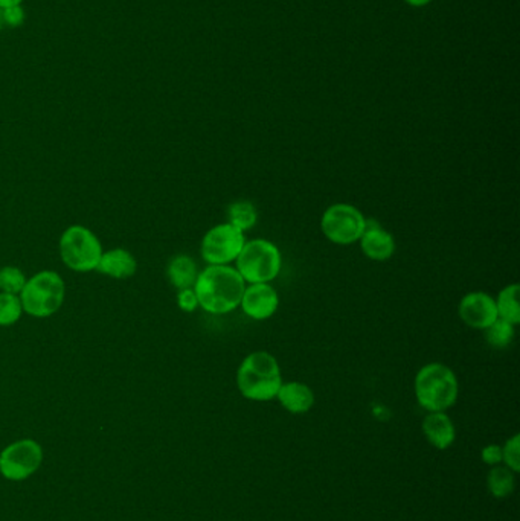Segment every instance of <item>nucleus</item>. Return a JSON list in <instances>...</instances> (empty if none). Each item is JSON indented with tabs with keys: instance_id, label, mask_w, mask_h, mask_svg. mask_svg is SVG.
<instances>
[{
	"instance_id": "c85d7f7f",
	"label": "nucleus",
	"mask_w": 520,
	"mask_h": 521,
	"mask_svg": "<svg viewBox=\"0 0 520 521\" xmlns=\"http://www.w3.org/2000/svg\"><path fill=\"white\" fill-rule=\"evenodd\" d=\"M2 22H4V20H2V13H0V25H2Z\"/></svg>"
},
{
	"instance_id": "393cba45",
	"label": "nucleus",
	"mask_w": 520,
	"mask_h": 521,
	"mask_svg": "<svg viewBox=\"0 0 520 521\" xmlns=\"http://www.w3.org/2000/svg\"><path fill=\"white\" fill-rule=\"evenodd\" d=\"M481 457L487 466H497L502 462V446L496 444L484 446L481 451Z\"/></svg>"
},
{
	"instance_id": "4468645a",
	"label": "nucleus",
	"mask_w": 520,
	"mask_h": 521,
	"mask_svg": "<svg viewBox=\"0 0 520 521\" xmlns=\"http://www.w3.org/2000/svg\"><path fill=\"white\" fill-rule=\"evenodd\" d=\"M277 398L282 407L293 415L307 414L314 406L313 389L300 381L282 383Z\"/></svg>"
},
{
	"instance_id": "bb28decb",
	"label": "nucleus",
	"mask_w": 520,
	"mask_h": 521,
	"mask_svg": "<svg viewBox=\"0 0 520 521\" xmlns=\"http://www.w3.org/2000/svg\"><path fill=\"white\" fill-rule=\"evenodd\" d=\"M22 0H0V8H11V6H19Z\"/></svg>"
},
{
	"instance_id": "6e6552de",
	"label": "nucleus",
	"mask_w": 520,
	"mask_h": 521,
	"mask_svg": "<svg viewBox=\"0 0 520 521\" xmlns=\"http://www.w3.org/2000/svg\"><path fill=\"white\" fill-rule=\"evenodd\" d=\"M43 448L34 439H20L0 453V475L11 482H22L42 466Z\"/></svg>"
},
{
	"instance_id": "f8f14e48",
	"label": "nucleus",
	"mask_w": 520,
	"mask_h": 521,
	"mask_svg": "<svg viewBox=\"0 0 520 521\" xmlns=\"http://www.w3.org/2000/svg\"><path fill=\"white\" fill-rule=\"evenodd\" d=\"M359 243L366 258L377 261V263H383L393 258L395 247H397L393 234L383 229V225H380L379 221L368 220V218H366L365 230Z\"/></svg>"
},
{
	"instance_id": "5701e85b",
	"label": "nucleus",
	"mask_w": 520,
	"mask_h": 521,
	"mask_svg": "<svg viewBox=\"0 0 520 521\" xmlns=\"http://www.w3.org/2000/svg\"><path fill=\"white\" fill-rule=\"evenodd\" d=\"M502 462H505L506 468H510L515 475L520 471V435H515L502 446Z\"/></svg>"
},
{
	"instance_id": "9d476101",
	"label": "nucleus",
	"mask_w": 520,
	"mask_h": 521,
	"mask_svg": "<svg viewBox=\"0 0 520 521\" xmlns=\"http://www.w3.org/2000/svg\"><path fill=\"white\" fill-rule=\"evenodd\" d=\"M460 319L474 329H487L497 319L496 302L488 293H467L458 306Z\"/></svg>"
},
{
	"instance_id": "39448f33",
	"label": "nucleus",
	"mask_w": 520,
	"mask_h": 521,
	"mask_svg": "<svg viewBox=\"0 0 520 521\" xmlns=\"http://www.w3.org/2000/svg\"><path fill=\"white\" fill-rule=\"evenodd\" d=\"M65 282L56 272H42L31 277L20 293L24 310L34 317H49L65 302Z\"/></svg>"
},
{
	"instance_id": "ddd939ff",
	"label": "nucleus",
	"mask_w": 520,
	"mask_h": 521,
	"mask_svg": "<svg viewBox=\"0 0 520 521\" xmlns=\"http://www.w3.org/2000/svg\"><path fill=\"white\" fill-rule=\"evenodd\" d=\"M423 433L438 450H447L456 439L454 421L445 412H429L423 419Z\"/></svg>"
},
{
	"instance_id": "423d86ee",
	"label": "nucleus",
	"mask_w": 520,
	"mask_h": 521,
	"mask_svg": "<svg viewBox=\"0 0 520 521\" xmlns=\"http://www.w3.org/2000/svg\"><path fill=\"white\" fill-rule=\"evenodd\" d=\"M63 263L76 272L97 270L103 256V247L98 238L83 225H72L60 240Z\"/></svg>"
},
{
	"instance_id": "f03ea898",
	"label": "nucleus",
	"mask_w": 520,
	"mask_h": 521,
	"mask_svg": "<svg viewBox=\"0 0 520 521\" xmlns=\"http://www.w3.org/2000/svg\"><path fill=\"white\" fill-rule=\"evenodd\" d=\"M281 367L277 358L266 351H255L243 358L237 371V387L250 401L277 398L281 387Z\"/></svg>"
},
{
	"instance_id": "dca6fc26",
	"label": "nucleus",
	"mask_w": 520,
	"mask_h": 521,
	"mask_svg": "<svg viewBox=\"0 0 520 521\" xmlns=\"http://www.w3.org/2000/svg\"><path fill=\"white\" fill-rule=\"evenodd\" d=\"M519 284L504 286L496 299L497 319L505 320L508 324H520Z\"/></svg>"
},
{
	"instance_id": "1a4fd4ad",
	"label": "nucleus",
	"mask_w": 520,
	"mask_h": 521,
	"mask_svg": "<svg viewBox=\"0 0 520 521\" xmlns=\"http://www.w3.org/2000/svg\"><path fill=\"white\" fill-rule=\"evenodd\" d=\"M246 243L243 232L229 223L214 225L208 230L202 241V258L209 266H230L235 263Z\"/></svg>"
},
{
	"instance_id": "a878e982",
	"label": "nucleus",
	"mask_w": 520,
	"mask_h": 521,
	"mask_svg": "<svg viewBox=\"0 0 520 521\" xmlns=\"http://www.w3.org/2000/svg\"><path fill=\"white\" fill-rule=\"evenodd\" d=\"M2 20L11 26H17V25L24 22V13L20 10L19 6H11V8H4L2 11Z\"/></svg>"
},
{
	"instance_id": "7ed1b4c3",
	"label": "nucleus",
	"mask_w": 520,
	"mask_h": 521,
	"mask_svg": "<svg viewBox=\"0 0 520 521\" xmlns=\"http://www.w3.org/2000/svg\"><path fill=\"white\" fill-rule=\"evenodd\" d=\"M413 389L423 409L445 412L458 401L460 383L449 366L443 363H429L417 372Z\"/></svg>"
},
{
	"instance_id": "0eeeda50",
	"label": "nucleus",
	"mask_w": 520,
	"mask_h": 521,
	"mask_svg": "<svg viewBox=\"0 0 520 521\" xmlns=\"http://www.w3.org/2000/svg\"><path fill=\"white\" fill-rule=\"evenodd\" d=\"M366 218L356 206L336 203L327 207L321 216V230L333 245H350L361 240Z\"/></svg>"
},
{
	"instance_id": "6ab92c4d",
	"label": "nucleus",
	"mask_w": 520,
	"mask_h": 521,
	"mask_svg": "<svg viewBox=\"0 0 520 521\" xmlns=\"http://www.w3.org/2000/svg\"><path fill=\"white\" fill-rule=\"evenodd\" d=\"M488 491L493 497H510L515 488V476L510 468L506 466H493L487 477Z\"/></svg>"
},
{
	"instance_id": "20e7f679",
	"label": "nucleus",
	"mask_w": 520,
	"mask_h": 521,
	"mask_svg": "<svg viewBox=\"0 0 520 521\" xmlns=\"http://www.w3.org/2000/svg\"><path fill=\"white\" fill-rule=\"evenodd\" d=\"M281 252L272 241L255 238L246 241L235 259V268L249 284H270L281 272Z\"/></svg>"
},
{
	"instance_id": "412c9836",
	"label": "nucleus",
	"mask_w": 520,
	"mask_h": 521,
	"mask_svg": "<svg viewBox=\"0 0 520 521\" xmlns=\"http://www.w3.org/2000/svg\"><path fill=\"white\" fill-rule=\"evenodd\" d=\"M22 311L24 306L17 295H8V293L0 295V326L15 325L20 319Z\"/></svg>"
},
{
	"instance_id": "9b49d317",
	"label": "nucleus",
	"mask_w": 520,
	"mask_h": 521,
	"mask_svg": "<svg viewBox=\"0 0 520 521\" xmlns=\"http://www.w3.org/2000/svg\"><path fill=\"white\" fill-rule=\"evenodd\" d=\"M240 306L250 319H270L280 306V296L270 284H249L244 288Z\"/></svg>"
},
{
	"instance_id": "b1692460",
	"label": "nucleus",
	"mask_w": 520,
	"mask_h": 521,
	"mask_svg": "<svg viewBox=\"0 0 520 521\" xmlns=\"http://www.w3.org/2000/svg\"><path fill=\"white\" fill-rule=\"evenodd\" d=\"M178 304L180 310L192 313L196 311L199 306L198 296L194 293V288H185V290H178Z\"/></svg>"
},
{
	"instance_id": "a211bd4d",
	"label": "nucleus",
	"mask_w": 520,
	"mask_h": 521,
	"mask_svg": "<svg viewBox=\"0 0 520 521\" xmlns=\"http://www.w3.org/2000/svg\"><path fill=\"white\" fill-rule=\"evenodd\" d=\"M258 221V211L255 205L246 200L234 202L228 207V223L234 225L235 229L246 234L248 230L253 229Z\"/></svg>"
},
{
	"instance_id": "2eb2a0df",
	"label": "nucleus",
	"mask_w": 520,
	"mask_h": 521,
	"mask_svg": "<svg viewBox=\"0 0 520 521\" xmlns=\"http://www.w3.org/2000/svg\"><path fill=\"white\" fill-rule=\"evenodd\" d=\"M137 259L133 258L130 252L124 249L110 250L107 254H103L99 259L98 270L106 276L115 277V279H127L137 273Z\"/></svg>"
},
{
	"instance_id": "aec40b11",
	"label": "nucleus",
	"mask_w": 520,
	"mask_h": 521,
	"mask_svg": "<svg viewBox=\"0 0 520 521\" xmlns=\"http://www.w3.org/2000/svg\"><path fill=\"white\" fill-rule=\"evenodd\" d=\"M484 333L490 346L504 349L515 340V326L505 320L496 319L487 329H484Z\"/></svg>"
},
{
	"instance_id": "4be33fe9",
	"label": "nucleus",
	"mask_w": 520,
	"mask_h": 521,
	"mask_svg": "<svg viewBox=\"0 0 520 521\" xmlns=\"http://www.w3.org/2000/svg\"><path fill=\"white\" fill-rule=\"evenodd\" d=\"M26 284L22 270L17 267H5L0 270V290L8 295H20Z\"/></svg>"
},
{
	"instance_id": "f257e3e1",
	"label": "nucleus",
	"mask_w": 520,
	"mask_h": 521,
	"mask_svg": "<svg viewBox=\"0 0 520 521\" xmlns=\"http://www.w3.org/2000/svg\"><path fill=\"white\" fill-rule=\"evenodd\" d=\"M199 306L211 315H228L239 308L246 282L232 266H208L194 284Z\"/></svg>"
},
{
	"instance_id": "cd10ccee",
	"label": "nucleus",
	"mask_w": 520,
	"mask_h": 521,
	"mask_svg": "<svg viewBox=\"0 0 520 521\" xmlns=\"http://www.w3.org/2000/svg\"><path fill=\"white\" fill-rule=\"evenodd\" d=\"M406 2H408V4H411V5L413 6H423L426 5V4H429L431 0H406Z\"/></svg>"
},
{
	"instance_id": "f3484780",
	"label": "nucleus",
	"mask_w": 520,
	"mask_h": 521,
	"mask_svg": "<svg viewBox=\"0 0 520 521\" xmlns=\"http://www.w3.org/2000/svg\"><path fill=\"white\" fill-rule=\"evenodd\" d=\"M198 266L187 255H178L171 259L168 266V277L178 290L192 288L198 281Z\"/></svg>"
}]
</instances>
